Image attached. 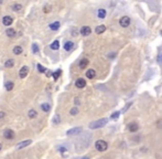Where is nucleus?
I'll return each instance as SVG.
<instances>
[{"instance_id":"b1692460","label":"nucleus","mask_w":162,"mask_h":159,"mask_svg":"<svg viewBox=\"0 0 162 159\" xmlns=\"http://www.w3.org/2000/svg\"><path fill=\"white\" fill-rule=\"evenodd\" d=\"M62 74V70L61 69H58V70H56V71H55L54 73H53V79H54V81H56L58 77H60V75Z\"/></svg>"},{"instance_id":"a878e982","label":"nucleus","mask_w":162,"mask_h":159,"mask_svg":"<svg viewBox=\"0 0 162 159\" xmlns=\"http://www.w3.org/2000/svg\"><path fill=\"white\" fill-rule=\"evenodd\" d=\"M28 115L30 118H34V117H36V115H38V113H36V110H34V109H30L29 113H28Z\"/></svg>"},{"instance_id":"9d476101","label":"nucleus","mask_w":162,"mask_h":159,"mask_svg":"<svg viewBox=\"0 0 162 159\" xmlns=\"http://www.w3.org/2000/svg\"><path fill=\"white\" fill-rule=\"evenodd\" d=\"M12 22H13V19L10 16H5L2 18V23L5 25H7V27H9V25L12 24Z\"/></svg>"},{"instance_id":"6ab92c4d","label":"nucleus","mask_w":162,"mask_h":159,"mask_svg":"<svg viewBox=\"0 0 162 159\" xmlns=\"http://www.w3.org/2000/svg\"><path fill=\"white\" fill-rule=\"evenodd\" d=\"M6 34L8 36H10V38H13V36H16V31H14L13 29L9 28V29H7V30H6Z\"/></svg>"},{"instance_id":"a211bd4d","label":"nucleus","mask_w":162,"mask_h":159,"mask_svg":"<svg viewBox=\"0 0 162 159\" xmlns=\"http://www.w3.org/2000/svg\"><path fill=\"white\" fill-rule=\"evenodd\" d=\"M73 48H74V43H73L72 41H66L65 44H64V49L66 51H71Z\"/></svg>"},{"instance_id":"dca6fc26","label":"nucleus","mask_w":162,"mask_h":159,"mask_svg":"<svg viewBox=\"0 0 162 159\" xmlns=\"http://www.w3.org/2000/svg\"><path fill=\"white\" fill-rule=\"evenodd\" d=\"M106 14H107V12H106V10H105V9H103V8L98 9V11H97V16H98L99 19H104V18H106Z\"/></svg>"},{"instance_id":"ddd939ff","label":"nucleus","mask_w":162,"mask_h":159,"mask_svg":"<svg viewBox=\"0 0 162 159\" xmlns=\"http://www.w3.org/2000/svg\"><path fill=\"white\" fill-rule=\"evenodd\" d=\"M105 31H106V25H104V24L97 25L96 29H95V32H96L97 34H102V33H104Z\"/></svg>"},{"instance_id":"c9c22d12","label":"nucleus","mask_w":162,"mask_h":159,"mask_svg":"<svg viewBox=\"0 0 162 159\" xmlns=\"http://www.w3.org/2000/svg\"><path fill=\"white\" fill-rule=\"evenodd\" d=\"M6 116V113H3V112H0V118H3Z\"/></svg>"},{"instance_id":"1a4fd4ad","label":"nucleus","mask_w":162,"mask_h":159,"mask_svg":"<svg viewBox=\"0 0 162 159\" xmlns=\"http://www.w3.org/2000/svg\"><path fill=\"white\" fill-rule=\"evenodd\" d=\"M28 72H29V68L28 66H22L21 70L19 71V76H20V79H24L25 76L28 75Z\"/></svg>"},{"instance_id":"58836bf2","label":"nucleus","mask_w":162,"mask_h":159,"mask_svg":"<svg viewBox=\"0 0 162 159\" xmlns=\"http://www.w3.org/2000/svg\"><path fill=\"white\" fill-rule=\"evenodd\" d=\"M0 150H1V144H0Z\"/></svg>"},{"instance_id":"f704fd0d","label":"nucleus","mask_w":162,"mask_h":159,"mask_svg":"<svg viewBox=\"0 0 162 159\" xmlns=\"http://www.w3.org/2000/svg\"><path fill=\"white\" fill-rule=\"evenodd\" d=\"M75 104H76V106L79 104V99H78V97H75Z\"/></svg>"},{"instance_id":"e433bc0d","label":"nucleus","mask_w":162,"mask_h":159,"mask_svg":"<svg viewBox=\"0 0 162 159\" xmlns=\"http://www.w3.org/2000/svg\"><path fill=\"white\" fill-rule=\"evenodd\" d=\"M116 57V53H114V54H109L108 55V58H110V59H113V58H115Z\"/></svg>"},{"instance_id":"4468645a","label":"nucleus","mask_w":162,"mask_h":159,"mask_svg":"<svg viewBox=\"0 0 162 159\" xmlns=\"http://www.w3.org/2000/svg\"><path fill=\"white\" fill-rule=\"evenodd\" d=\"M88 64H89V61H88L87 59H82L78 65H79V69H80V70H84Z\"/></svg>"},{"instance_id":"aec40b11","label":"nucleus","mask_w":162,"mask_h":159,"mask_svg":"<svg viewBox=\"0 0 162 159\" xmlns=\"http://www.w3.org/2000/svg\"><path fill=\"white\" fill-rule=\"evenodd\" d=\"M120 110H117V112H114L112 115H110V119L112 120H116V119H118V117L120 116Z\"/></svg>"},{"instance_id":"393cba45","label":"nucleus","mask_w":162,"mask_h":159,"mask_svg":"<svg viewBox=\"0 0 162 159\" xmlns=\"http://www.w3.org/2000/svg\"><path fill=\"white\" fill-rule=\"evenodd\" d=\"M14 65V61L12 60V59H10V60H7L6 61V63H5V66L6 68H12V66Z\"/></svg>"},{"instance_id":"bb28decb","label":"nucleus","mask_w":162,"mask_h":159,"mask_svg":"<svg viewBox=\"0 0 162 159\" xmlns=\"http://www.w3.org/2000/svg\"><path fill=\"white\" fill-rule=\"evenodd\" d=\"M32 51H33V53H39V51H40V49H39V45L36 43H33L32 44Z\"/></svg>"},{"instance_id":"f257e3e1","label":"nucleus","mask_w":162,"mask_h":159,"mask_svg":"<svg viewBox=\"0 0 162 159\" xmlns=\"http://www.w3.org/2000/svg\"><path fill=\"white\" fill-rule=\"evenodd\" d=\"M107 123H108V119L106 117H104V118H100V119H98V120L92 121L89 124V128L90 129H98V128L104 127Z\"/></svg>"},{"instance_id":"f8f14e48","label":"nucleus","mask_w":162,"mask_h":159,"mask_svg":"<svg viewBox=\"0 0 162 159\" xmlns=\"http://www.w3.org/2000/svg\"><path fill=\"white\" fill-rule=\"evenodd\" d=\"M50 29L52 31H56V30H58V29H60V27H61V23L58 21H55V22H52V23H51L50 25Z\"/></svg>"},{"instance_id":"c756f323","label":"nucleus","mask_w":162,"mask_h":159,"mask_svg":"<svg viewBox=\"0 0 162 159\" xmlns=\"http://www.w3.org/2000/svg\"><path fill=\"white\" fill-rule=\"evenodd\" d=\"M38 70H39V72H40V73H45V72L47 71V70H46L45 68H43L41 64H38Z\"/></svg>"},{"instance_id":"f03ea898","label":"nucleus","mask_w":162,"mask_h":159,"mask_svg":"<svg viewBox=\"0 0 162 159\" xmlns=\"http://www.w3.org/2000/svg\"><path fill=\"white\" fill-rule=\"evenodd\" d=\"M95 148H96V150H98V151H105L108 148V144H107V142H105V140L99 139L95 143Z\"/></svg>"},{"instance_id":"423d86ee","label":"nucleus","mask_w":162,"mask_h":159,"mask_svg":"<svg viewBox=\"0 0 162 159\" xmlns=\"http://www.w3.org/2000/svg\"><path fill=\"white\" fill-rule=\"evenodd\" d=\"M16 134H14L13 130H11V129H6L5 132H3V137L6 139H13Z\"/></svg>"},{"instance_id":"4c0bfd02","label":"nucleus","mask_w":162,"mask_h":159,"mask_svg":"<svg viewBox=\"0 0 162 159\" xmlns=\"http://www.w3.org/2000/svg\"><path fill=\"white\" fill-rule=\"evenodd\" d=\"M82 159H89V157H88V156H84Z\"/></svg>"},{"instance_id":"7ed1b4c3","label":"nucleus","mask_w":162,"mask_h":159,"mask_svg":"<svg viewBox=\"0 0 162 159\" xmlns=\"http://www.w3.org/2000/svg\"><path fill=\"white\" fill-rule=\"evenodd\" d=\"M130 22H131V20H130V18L128 16H124V17H121L119 19V24H120V27H123V28L129 27Z\"/></svg>"},{"instance_id":"f3484780","label":"nucleus","mask_w":162,"mask_h":159,"mask_svg":"<svg viewBox=\"0 0 162 159\" xmlns=\"http://www.w3.org/2000/svg\"><path fill=\"white\" fill-rule=\"evenodd\" d=\"M50 48H51L52 50H54V51L58 50V49H60V42H58L57 40H55V41H53L52 43L50 44Z\"/></svg>"},{"instance_id":"ea45409f","label":"nucleus","mask_w":162,"mask_h":159,"mask_svg":"<svg viewBox=\"0 0 162 159\" xmlns=\"http://www.w3.org/2000/svg\"><path fill=\"white\" fill-rule=\"evenodd\" d=\"M160 33H161V34H162V30H160Z\"/></svg>"},{"instance_id":"9b49d317","label":"nucleus","mask_w":162,"mask_h":159,"mask_svg":"<svg viewBox=\"0 0 162 159\" xmlns=\"http://www.w3.org/2000/svg\"><path fill=\"white\" fill-rule=\"evenodd\" d=\"M128 129H129V132H131V133H136V132H138V129H139V125L137 123H130L128 125Z\"/></svg>"},{"instance_id":"6e6552de","label":"nucleus","mask_w":162,"mask_h":159,"mask_svg":"<svg viewBox=\"0 0 162 159\" xmlns=\"http://www.w3.org/2000/svg\"><path fill=\"white\" fill-rule=\"evenodd\" d=\"M75 86L77 87V88H84L86 86V81L84 80V79H77L76 80V82H75Z\"/></svg>"},{"instance_id":"7c9ffc66","label":"nucleus","mask_w":162,"mask_h":159,"mask_svg":"<svg viewBox=\"0 0 162 159\" xmlns=\"http://www.w3.org/2000/svg\"><path fill=\"white\" fill-rule=\"evenodd\" d=\"M69 113H71V115H76V114L78 113V108H77L76 106H74V107H73V108L71 109V112H69Z\"/></svg>"},{"instance_id":"5701e85b","label":"nucleus","mask_w":162,"mask_h":159,"mask_svg":"<svg viewBox=\"0 0 162 159\" xmlns=\"http://www.w3.org/2000/svg\"><path fill=\"white\" fill-rule=\"evenodd\" d=\"M41 108H42V110L43 112H50V109H51V106H50V104H47V103H43V104L41 105Z\"/></svg>"},{"instance_id":"4be33fe9","label":"nucleus","mask_w":162,"mask_h":159,"mask_svg":"<svg viewBox=\"0 0 162 159\" xmlns=\"http://www.w3.org/2000/svg\"><path fill=\"white\" fill-rule=\"evenodd\" d=\"M22 51H23V49H22V46L20 45H17V46H14L13 48V53L14 54H17V55H19L22 53Z\"/></svg>"},{"instance_id":"72a5a7b5","label":"nucleus","mask_w":162,"mask_h":159,"mask_svg":"<svg viewBox=\"0 0 162 159\" xmlns=\"http://www.w3.org/2000/svg\"><path fill=\"white\" fill-rule=\"evenodd\" d=\"M57 149H58V151H60V153H62V154L65 153V151L67 150V149H66V147H65V146H60Z\"/></svg>"},{"instance_id":"39448f33","label":"nucleus","mask_w":162,"mask_h":159,"mask_svg":"<svg viewBox=\"0 0 162 159\" xmlns=\"http://www.w3.org/2000/svg\"><path fill=\"white\" fill-rule=\"evenodd\" d=\"M79 32H80V34H82V35L87 36V35H89L92 33V29H90V27H88V25H84V27L80 28Z\"/></svg>"},{"instance_id":"2eb2a0df","label":"nucleus","mask_w":162,"mask_h":159,"mask_svg":"<svg viewBox=\"0 0 162 159\" xmlns=\"http://www.w3.org/2000/svg\"><path fill=\"white\" fill-rule=\"evenodd\" d=\"M95 76H96V72H95V70L89 69L88 71H86V77H87V79H94Z\"/></svg>"},{"instance_id":"412c9836","label":"nucleus","mask_w":162,"mask_h":159,"mask_svg":"<svg viewBox=\"0 0 162 159\" xmlns=\"http://www.w3.org/2000/svg\"><path fill=\"white\" fill-rule=\"evenodd\" d=\"M5 87H6L7 91H11V90H13L14 84H13V82H10V81H8V82H6Z\"/></svg>"},{"instance_id":"cd10ccee","label":"nucleus","mask_w":162,"mask_h":159,"mask_svg":"<svg viewBox=\"0 0 162 159\" xmlns=\"http://www.w3.org/2000/svg\"><path fill=\"white\" fill-rule=\"evenodd\" d=\"M22 9V6L19 5V3H14V5L12 6V10L13 11H20Z\"/></svg>"},{"instance_id":"0eeeda50","label":"nucleus","mask_w":162,"mask_h":159,"mask_svg":"<svg viewBox=\"0 0 162 159\" xmlns=\"http://www.w3.org/2000/svg\"><path fill=\"white\" fill-rule=\"evenodd\" d=\"M31 143H32V140H31V139L23 140V142H21V143H19V144H18V145H17V148H18V149L25 148V147H28L29 145H31Z\"/></svg>"},{"instance_id":"c85d7f7f","label":"nucleus","mask_w":162,"mask_h":159,"mask_svg":"<svg viewBox=\"0 0 162 159\" xmlns=\"http://www.w3.org/2000/svg\"><path fill=\"white\" fill-rule=\"evenodd\" d=\"M53 123H54V124H60V123H61V118H60V115H58V114H56V115L54 116Z\"/></svg>"},{"instance_id":"2f4dec72","label":"nucleus","mask_w":162,"mask_h":159,"mask_svg":"<svg viewBox=\"0 0 162 159\" xmlns=\"http://www.w3.org/2000/svg\"><path fill=\"white\" fill-rule=\"evenodd\" d=\"M131 105H132V102H130V103H128V104H126V105H125V107L123 108V110H121L120 113H125V112H126V110H127L128 108H129V107H130Z\"/></svg>"},{"instance_id":"473e14b6","label":"nucleus","mask_w":162,"mask_h":159,"mask_svg":"<svg viewBox=\"0 0 162 159\" xmlns=\"http://www.w3.org/2000/svg\"><path fill=\"white\" fill-rule=\"evenodd\" d=\"M157 61L159 62L160 64H162V52H160L159 54L157 55Z\"/></svg>"},{"instance_id":"20e7f679","label":"nucleus","mask_w":162,"mask_h":159,"mask_svg":"<svg viewBox=\"0 0 162 159\" xmlns=\"http://www.w3.org/2000/svg\"><path fill=\"white\" fill-rule=\"evenodd\" d=\"M82 130H83L82 127H74V128H72V129H68V130L66 132V135H67V136L77 135V134H79V133H82Z\"/></svg>"}]
</instances>
